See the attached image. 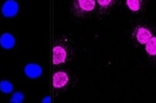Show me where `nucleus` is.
<instances>
[{
  "label": "nucleus",
  "mask_w": 156,
  "mask_h": 103,
  "mask_svg": "<svg viewBox=\"0 0 156 103\" xmlns=\"http://www.w3.org/2000/svg\"><path fill=\"white\" fill-rule=\"evenodd\" d=\"M126 5L131 11H138L141 7L140 0H126Z\"/></svg>",
  "instance_id": "10"
},
{
  "label": "nucleus",
  "mask_w": 156,
  "mask_h": 103,
  "mask_svg": "<svg viewBox=\"0 0 156 103\" xmlns=\"http://www.w3.org/2000/svg\"><path fill=\"white\" fill-rule=\"evenodd\" d=\"M23 100H24V94L20 92H17L12 94L10 101L12 103H20V102H23Z\"/></svg>",
  "instance_id": "11"
},
{
  "label": "nucleus",
  "mask_w": 156,
  "mask_h": 103,
  "mask_svg": "<svg viewBox=\"0 0 156 103\" xmlns=\"http://www.w3.org/2000/svg\"><path fill=\"white\" fill-rule=\"evenodd\" d=\"M19 6L16 0H7L2 6V13L6 17H12L18 13Z\"/></svg>",
  "instance_id": "1"
},
{
  "label": "nucleus",
  "mask_w": 156,
  "mask_h": 103,
  "mask_svg": "<svg viewBox=\"0 0 156 103\" xmlns=\"http://www.w3.org/2000/svg\"><path fill=\"white\" fill-rule=\"evenodd\" d=\"M97 1L101 7H107L113 2V0H97Z\"/></svg>",
  "instance_id": "12"
},
{
  "label": "nucleus",
  "mask_w": 156,
  "mask_h": 103,
  "mask_svg": "<svg viewBox=\"0 0 156 103\" xmlns=\"http://www.w3.org/2000/svg\"><path fill=\"white\" fill-rule=\"evenodd\" d=\"M66 60V51L62 46H55L53 49V63L62 64Z\"/></svg>",
  "instance_id": "3"
},
{
  "label": "nucleus",
  "mask_w": 156,
  "mask_h": 103,
  "mask_svg": "<svg viewBox=\"0 0 156 103\" xmlns=\"http://www.w3.org/2000/svg\"><path fill=\"white\" fill-rule=\"evenodd\" d=\"M15 38L9 33H5L0 37V45L5 49H11L15 45Z\"/></svg>",
  "instance_id": "7"
},
{
  "label": "nucleus",
  "mask_w": 156,
  "mask_h": 103,
  "mask_svg": "<svg viewBox=\"0 0 156 103\" xmlns=\"http://www.w3.org/2000/svg\"><path fill=\"white\" fill-rule=\"evenodd\" d=\"M68 82V75L63 71L56 72L53 76V85L55 88H62Z\"/></svg>",
  "instance_id": "4"
},
{
  "label": "nucleus",
  "mask_w": 156,
  "mask_h": 103,
  "mask_svg": "<svg viewBox=\"0 0 156 103\" xmlns=\"http://www.w3.org/2000/svg\"><path fill=\"white\" fill-rule=\"evenodd\" d=\"M75 5L81 12H91L95 8V0H76Z\"/></svg>",
  "instance_id": "6"
},
{
  "label": "nucleus",
  "mask_w": 156,
  "mask_h": 103,
  "mask_svg": "<svg viewBox=\"0 0 156 103\" xmlns=\"http://www.w3.org/2000/svg\"><path fill=\"white\" fill-rule=\"evenodd\" d=\"M136 38H137V40L140 44H146L148 40L152 38V35L148 29L144 28V27H140L136 32Z\"/></svg>",
  "instance_id": "5"
},
{
  "label": "nucleus",
  "mask_w": 156,
  "mask_h": 103,
  "mask_svg": "<svg viewBox=\"0 0 156 103\" xmlns=\"http://www.w3.org/2000/svg\"><path fill=\"white\" fill-rule=\"evenodd\" d=\"M12 90H13V86L11 82L6 81V80L0 82V91H1L2 93H10L12 92Z\"/></svg>",
  "instance_id": "9"
},
{
  "label": "nucleus",
  "mask_w": 156,
  "mask_h": 103,
  "mask_svg": "<svg viewBox=\"0 0 156 103\" xmlns=\"http://www.w3.org/2000/svg\"><path fill=\"white\" fill-rule=\"evenodd\" d=\"M25 74L29 78H37L42 73V68L37 64H29L24 68Z\"/></svg>",
  "instance_id": "2"
},
{
  "label": "nucleus",
  "mask_w": 156,
  "mask_h": 103,
  "mask_svg": "<svg viewBox=\"0 0 156 103\" xmlns=\"http://www.w3.org/2000/svg\"><path fill=\"white\" fill-rule=\"evenodd\" d=\"M42 102H51V98H50V97H45V98L42 100Z\"/></svg>",
  "instance_id": "13"
},
{
  "label": "nucleus",
  "mask_w": 156,
  "mask_h": 103,
  "mask_svg": "<svg viewBox=\"0 0 156 103\" xmlns=\"http://www.w3.org/2000/svg\"><path fill=\"white\" fill-rule=\"evenodd\" d=\"M146 51L151 56H155L156 55V37H152L146 44Z\"/></svg>",
  "instance_id": "8"
}]
</instances>
